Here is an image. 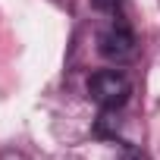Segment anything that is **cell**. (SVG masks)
I'll use <instances>...</instances> for the list:
<instances>
[{"label":"cell","mask_w":160,"mask_h":160,"mask_svg":"<svg viewBox=\"0 0 160 160\" xmlns=\"http://www.w3.org/2000/svg\"><path fill=\"white\" fill-rule=\"evenodd\" d=\"M88 94L94 104H101L104 110H119L129 94H132V85L129 78L119 72V69H101L88 78Z\"/></svg>","instance_id":"1"},{"label":"cell","mask_w":160,"mask_h":160,"mask_svg":"<svg viewBox=\"0 0 160 160\" xmlns=\"http://www.w3.org/2000/svg\"><path fill=\"white\" fill-rule=\"evenodd\" d=\"M98 50H101V57H107L113 63H122V60L135 57V38H132V32L126 25H110L107 32H101Z\"/></svg>","instance_id":"2"},{"label":"cell","mask_w":160,"mask_h":160,"mask_svg":"<svg viewBox=\"0 0 160 160\" xmlns=\"http://www.w3.org/2000/svg\"><path fill=\"white\" fill-rule=\"evenodd\" d=\"M116 3H119V0H94V7H98V10H107V13H113Z\"/></svg>","instance_id":"3"}]
</instances>
